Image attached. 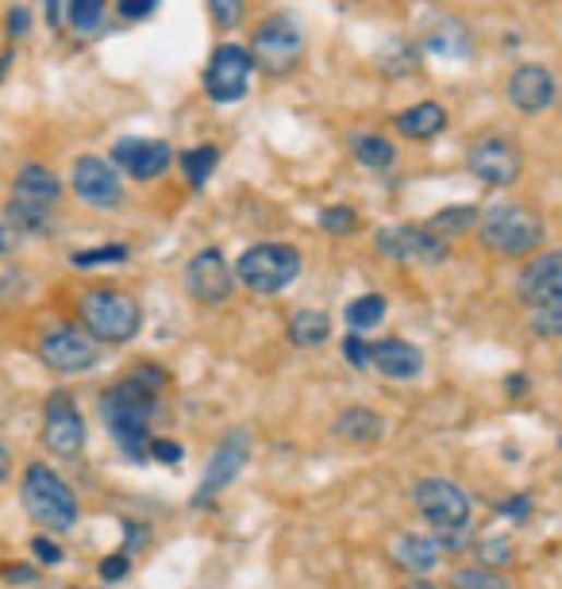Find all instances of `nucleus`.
Segmentation results:
<instances>
[{"mask_svg": "<svg viewBox=\"0 0 562 589\" xmlns=\"http://www.w3.org/2000/svg\"><path fill=\"white\" fill-rule=\"evenodd\" d=\"M163 385V370H139L128 382H120L105 401V424L112 432V440L120 443V450L128 458H147L151 455V409H155V389Z\"/></svg>", "mask_w": 562, "mask_h": 589, "instance_id": "f257e3e1", "label": "nucleus"}, {"mask_svg": "<svg viewBox=\"0 0 562 589\" xmlns=\"http://www.w3.org/2000/svg\"><path fill=\"white\" fill-rule=\"evenodd\" d=\"M20 501H24L27 516L50 532H70L77 524V497L70 493V485L55 474L50 467L35 462L27 467L24 485H20Z\"/></svg>", "mask_w": 562, "mask_h": 589, "instance_id": "f03ea898", "label": "nucleus"}, {"mask_svg": "<svg viewBox=\"0 0 562 589\" xmlns=\"http://www.w3.org/2000/svg\"><path fill=\"white\" fill-rule=\"evenodd\" d=\"M304 43H309V35H304L301 20H297L294 12H274V16L262 20L259 32H254L251 58L262 74L282 77L304 58Z\"/></svg>", "mask_w": 562, "mask_h": 589, "instance_id": "7ed1b4c3", "label": "nucleus"}, {"mask_svg": "<svg viewBox=\"0 0 562 589\" xmlns=\"http://www.w3.org/2000/svg\"><path fill=\"white\" fill-rule=\"evenodd\" d=\"M82 320L89 327L93 339H105V344H128L131 336L143 324V309L131 301L128 293H116V289H93L82 297Z\"/></svg>", "mask_w": 562, "mask_h": 589, "instance_id": "20e7f679", "label": "nucleus"}, {"mask_svg": "<svg viewBox=\"0 0 562 589\" xmlns=\"http://www.w3.org/2000/svg\"><path fill=\"white\" fill-rule=\"evenodd\" d=\"M236 274L254 293H282L301 274V251H294L286 243H259L239 254Z\"/></svg>", "mask_w": 562, "mask_h": 589, "instance_id": "39448f33", "label": "nucleus"}, {"mask_svg": "<svg viewBox=\"0 0 562 589\" xmlns=\"http://www.w3.org/2000/svg\"><path fill=\"white\" fill-rule=\"evenodd\" d=\"M481 239L498 254H528L543 239V220L528 205H493L481 220Z\"/></svg>", "mask_w": 562, "mask_h": 589, "instance_id": "423d86ee", "label": "nucleus"}, {"mask_svg": "<svg viewBox=\"0 0 562 589\" xmlns=\"http://www.w3.org/2000/svg\"><path fill=\"white\" fill-rule=\"evenodd\" d=\"M251 70L254 58L251 47H239V43H220L204 65V93L220 105H231V100L247 97V85H251Z\"/></svg>", "mask_w": 562, "mask_h": 589, "instance_id": "0eeeda50", "label": "nucleus"}, {"mask_svg": "<svg viewBox=\"0 0 562 589\" xmlns=\"http://www.w3.org/2000/svg\"><path fill=\"white\" fill-rule=\"evenodd\" d=\"M412 501L435 532L466 528V524H470V497H466L455 482H447V478H425V482H416Z\"/></svg>", "mask_w": 562, "mask_h": 589, "instance_id": "6e6552de", "label": "nucleus"}, {"mask_svg": "<svg viewBox=\"0 0 562 589\" xmlns=\"http://www.w3.org/2000/svg\"><path fill=\"white\" fill-rule=\"evenodd\" d=\"M378 251L393 262H420V266H440L447 259V243L435 231L416 228V224H397V228L378 231Z\"/></svg>", "mask_w": 562, "mask_h": 589, "instance_id": "1a4fd4ad", "label": "nucleus"}, {"mask_svg": "<svg viewBox=\"0 0 562 589\" xmlns=\"http://www.w3.org/2000/svg\"><path fill=\"white\" fill-rule=\"evenodd\" d=\"M39 354L50 370H58V374H85V370H93L100 359L97 339L77 332V327H55V332L39 344Z\"/></svg>", "mask_w": 562, "mask_h": 589, "instance_id": "9d476101", "label": "nucleus"}, {"mask_svg": "<svg viewBox=\"0 0 562 589\" xmlns=\"http://www.w3.org/2000/svg\"><path fill=\"white\" fill-rule=\"evenodd\" d=\"M43 443L62 458L82 455L85 424H82V412H77V405H74L70 393H55V397L47 401V417H43Z\"/></svg>", "mask_w": 562, "mask_h": 589, "instance_id": "9b49d317", "label": "nucleus"}, {"mask_svg": "<svg viewBox=\"0 0 562 589\" xmlns=\"http://www.w3.org/2000/svg\"><path fill=\"white\" fill-rule=\"evenodd\" d=\"M466 166H470L474 178L486 181V185H513L524 170V158L509 140L489 135V140L474 143L470 155H466Z\"/></svg>", "mask_w": 562, "mask_h": 589, "instance_id": "f8f14e48", "label": "nucleus"}, {"mask_svg": "<svg viewBox=\"0 0 562 589\" xmlns=\"http://www.w3.org/2000/svg\"><path fill=\"white\" fill-rule=\"evenodd\" d=\"M516 293L531 309H562V251H547L528 262L516 281Z\"/></svg>", "mask_w": 562, "mask_h": 589, "instance_id": "ddd939ff", "label": "nucleus"}, {"mask_svg": "<svg viewBox=\"0 0 562 589\" xmlns=\"http://www.w3.org/2000/svg\"><path fill=\"white\" fill-rule=\"evenodd\" d=\"M186 289L193 301L201 304H220L231 293V266L224 262V254L216 247L193 254L186 266Z\"/></svg>", "mask_w": 562, "mask_h": 589, "instance_id": "4468645a", "label": "nucleus"}, {"mask_svg": "<svg viewBox=\"0 0 562 589\" xmlns=\"http://www.w3.org/2000/svg\"><path fill=\"white\" fill-rule=\"evenodd\" d=\"M74 193L93 208H116L123 201L120 170L97 155H85L74 163Z\"/></svg>", "mask_w": 562, "mask_h": 589, "instance_id": "2eb2a0df", "label": "nucleus"}, {"mask_svg": "<svg viewBox=\"0 0 562 589\" xmlns=\"http://www.w3.org/2000/svg\"><path fill=\"white\" fill-rule=\"evenodd\" d=\"M247 450H251L247 432H228V435H224L220 447H216V455H213V462H208V470H204V478H201L196 505H204L208 497H216V493L228 490V485L236 482V474L247 467Z\"/></svg>", "mask_w": 562, "mask_h": 589, "instance_id": "dca6fc26", "label": "nucleus"}, {"mask_svg": "<svg viewBox=\"0 0 562 589\" xmlns=\"http://www.w3.org/2000/svg\"><path fill=\"white\" fill-rule=\"evenodd\" d=\"M170 147L163 140H120L112 147V163L120 173L135 181H151V178H163L166 166H170Z\"/></svg>", "mask_w": 562, "mask_h": 589, "instance_id": "f3484780", "label": "nucleus"}, {"mask_svg": "<svg viewBox=\"0 0 562 589\" xmlns=\"http://www.w3.org/2000/svg\"><path fill=\"white\" fill-rule=\"evenodd\" d=\"M554 97H559V82H554V74L547 65L524 62L509 74V100L521 112H543V108L554 105Z\"/></svg>", "mask_w": 562, "mask_h": 589, "instance_id": "a211bd4d", "label": "nucleus"}, {"mask_svg": "<svg viewBox=\"0 0 562 589\" xmlns=\"http://www.w3.org/2000/svg\"><path fill=\"white\" fill-rule=\"evenodd\" d=\"M370 366H374L378 374L405 382V377L420 374V366H425V354H420V347L405 344V339H382V344H374Z\"/></svg>", "mask_w": 562, "mask_h": 589, "instance_id": "6ab92c4d", "label": "nucleus"}, {"mask_svg": "<svg viewBox=\"0 0 562 589\" xmlns=\"http://www.w3.org/2000/svg\"><path fill=\"white\" fill-rule=\"evenodd\" d=\"M443 128H447V108L435 105V100H420V105L405 108L397 116V131L405 140H432Z\"/></svg>", "mask_w": 562, "mask_h": 589, "instance_id": "aec40b11", "label": "nucleus"}, {"mask_svg": "<svg viewBox=\"0 0 562 589\" xmlns=\"http://www.w3.org/2000/svg\"><path fill=\"white\" fill-rule=\"evenodd\" d=\"M16 196L20 201H35V205H55L62 196V178L47 166L32 163L16 173Z\"/></svg>", "mask_w": 562, "mask_h": 589, "instance_id": "412c9836", "label": "nucleus"}, {"mask_svg": "<svg viewBox=\"0 0 562 589\" xmlns=\"http://www.w3.org/2000/svg\"><path fill=\"white\" fill-rule=\"evenodd\" d=\"M332 432L339 435L343 443H355V447H362V443L382 440L385 424H382V417H378V412H370V409H343L339 417H335Z\"/></svg>", "mask_w": 562, "mask_h": 589, "instance_id": "4be33fe9", "label": "nucleus"}, {"mask_svg": "<svg viewBox=\"0 0 562 589\" xmlns=\"http://www.w3.org/2000/svg\"><path fill=\"white\" fill-rule=\"evenodd\" d=\"M393 558H397L405 570L428 574V570H435V563H440V543L428 540V536H397Z\"/></svg>", "mask_w": 562, "mask_h": 589, "instance_id": "5701e85b", "label": "nucleus"}, {"mask_svg": "<svg viewBox=\"0 0 562 589\" xmlns=\"http://www.w3.org/2000/svg\"><path fill=\"white\" fill-rule=\"evenodd\" d=\"M428 50L443 58H470L474 43H470V32H466L458 20H443V24H435L432 35H428Z\"/></svg>", "mask_w": 562, "mask_h": 589, "instance_id": "b1692460", "label": "nucleus"}, {"mask_svg": "<svg viewBox=\"0 0 562 589\" xmlns=\"http://www.w3.org/2000/svg\"><path fill=\"white\" fill-rule=\"evenodd\" d=\"M327 336H332V320H327V312L301 309V312H294V320H289V339H294L297 347H320Z\"/></svg>", "mask_w": 562, "mask_h": 589, "instance_id": "393cba45", "label": "nucleus"}, {"mask_svg": "<svg viewBox=\"0 0 562 589\" xmlns=\"http://www.w3.org/2000/svg\"><path fill=\"white\" fill-rule=\"evenodd\" d=\"M9 224L24 236H43L50 228V205H35V201H9Z\"/></svg>", "mask_w": 562, "mask_h": 589, "instance_id": "a878e982", "label": "nucleus"}, {"mask_svg": "<svg viewBox=\"0 0 562 589\" xmlns=\"http://www.w3.org/2000/svg\"><path fill=\"white\" fill-rule=\"evenodd\" d=\"M350 147H355V158H359L367 170H385V166H393V158H397V147H393L385 135H355Z\"/></svg>", "mask_w": 562, "mask_h": 589, "instance_id": "bb28decb", "label": "nucleus"}, {"mask_svg": "<svg viewBox=\"0 0 562 589\" xmlns=\"http://www.w3.org/2000/svg\"><path fill=\"white\" fill-rule=\"evenodd\" d=\"M216 163H220V151H216L213 143H201V147H193V151H186V155H181V170H186L189 185H196V189L213 178Z\"/></svg>", "mask_w": 562, "mask_h": 589, "instance_id": "cd10ccee", "label": "nucleus"}, {"mask_svg": "<svg viewBox=\"0 0 562 589\" xmlns=\"http://www.w3.org/2000/svg\"><path fill=\"white\" fill-rule=\"evenodd\" d=\"M385 316V297L382 293H367V297H355L347 304V324L355 332H370L374 324H382Z\"/></svg>", "mask_w": 562, "mask_h": 589, "instance_id": "c85d7f7f", "label": "nucleus"}, {"mask_svg": "<svg viewBox=\"0 0 562 589\" xmlns=\"http://www.w3.org/2000/svg\"><path fill=\"white\" fill-rule=\"evenodd\" d=\"M474 220H478L474 205H451V208H443V213H435L432 220H428V231H435V236H455V231L470 228Z\"/></svg>", "mask_w": 562, "mask_h": 589, "instance_id": "c756f323", "label": "nucleus"}, {"mask_svg": "<svg viewBox=\"0 0 562 589\" xmlns=\"http://www.w3.org/2000/svg\"><path fill=\"white\" fill-rule=\"evenodd\" d=\"M105 20V0H70V24L77 35H89Z\"/></svg>", "mask_w": 562, "mask_h": 589, "instance_id": "7c9ffc66", "label": "nucleus"}, {"mask_svg": "<svg viewBox=\"0 0 562 589\" xmlns=\"http://www.w3.org/2000/svg\"><path fill=\"white\" fill-rule=\"evenodd\" d=\"M455 589H509L505 578H498V570L489 566H466V570H455Z\"/></svg>", "mask_w": 562, "mask_h": 589, "instance_id": "2f4dec72", "label": "nucleus"}, {"mask_svg": "<svg viewBox=\"0 0 562 589\" xmlns=\"http://www.w3.org/2000/svg\"><path fill=\"white\" fill-rule=\"evenodd\" d=\"M208 12H213L216 27H224V32H231V27L243 24L247 0H208Z\"/></svg>", "mask_w": 562, "mask_h": 589, "instance_id": "473e14b6", "label": "nucleus"}, {"mask_svg": "<svg viewBox=\"0 0 562 589\" xmlns=\"http://www.w3.org/2000/svg\"><path fill=\"white\" fill-rule=\"evenodd\" d=\"M320 228L335 231V236H347V231H355V213H350L347 205L324 208V213H320Z\"/></svg>", "mask_w": 562, "mask_h": 589, "instance_id": "72a5a7b5", "label": "nucleus"}, {"mask_svg": "<svg viewBox=\"0 0 562 589\" xmlns=\"http://www.w3.org/2000/svg\"><path fill=\"white\" fill-rule=\"evenodd\" d=\"M478 555H481V563L493 570V566H501V563H509V558H513V543L501 540V536H493V540H481Z\"/></svg>", "mask_w": 562, "mask_h": 589, "instance_id": "f704fd0d", "label": "nucleus"}, {"mask_svg": "<svg viewBox=\"0 0 562 589\" xmlns=\"http://www.w3.org/2000/svg\"><path fill=\"white\" fill-rule=\"evenodd\" d=\"M128 247H97V251H77L74 266H100V262H123Z\"/></svg>", "mask_w": 562, "mask_h": 589, "instance_id": "c9c22d12", "label": "nucleus"}, {"mask_svg": "<svg viewBox=\"0 0 562 589\" xmlns=\"http://www.w3.org/2000/svg\"><path fill=\"white\" fill-rule=\"evenodd\" d=\"M531 332H536V336H562V309L531 312Z\"/></svg>", "mask_w": 562, "mask_h": 589, "instance_id": "e433bc0d", "label": "nucleus"}, {"mask_svg": "<svg viewBox=\"0 0 562 589\" xmlns=\"http://www.w3.org/2000/svg\"><path fill=\"white\" fill-rule=\"evenodd\" d=\"M343 354L350 359V366H359V370H367L370 366V354H374V347L367 344V339L355 332V336H347V344H343Z\"/></svg>", "mask_w": 562, "mask_h": 589, "instance_id": "4c0bfd02", "label": "nucleus"}, {"mask_svg": "<svg viewBox=\"0 0 562 589\" xmlns=\"http://www.w3.org/2000/svg\"><path fill=\"white\" fill-rule=\"evenodd\" d=\"M155 9H158V0H120L123 20H147Z\"/></svg>", "mask_w": 562, "mask_h": 589, "instance_id": "58836bf2", "label": "nucleus"}, {"mask_svg": "<svg viewBox=\"0 0 562 589\" xmlns=\"http://www.w3.org/2000/svg\"><path fill=\"white\" fill-rule=\"evenodd\" d=\"M32 32V12L24 9V4H12L9 9V35L12 39H20V35Z\"/></svg>", "mask_w": 562, "mask_h": 589, "instance_id": "ea45409f", "label": "nucleus"}, {"mask_svg": "<svg viewBox=\"0 0 562 589\" xmlns=\"http://www.w3.org/2000/svg\"><path fill=\"white\" fill-rule=\"evenodd\" d=\"M128 570H131L128 555H108L105 563H100V578H105V581H120Z\"/></svg>", "mask_w": 562, "mask_h": 589, "instance_id": "a19ab883", "label": "nucleus"}, {"mask_svg": "<svg viewBox=\"0 0 562 589\" xmlns=\"http://www.w3.org/2000/svg\"><path fill=\"white\" fill-rule=\"evenodd\" d=\"M181 455H186V450H181L178 443H170V440H151V458H158V462H178Z\"/></svg>", "mask_w": 562, "mask_h": 589, "instance_id": "79ce46f5", "label": "nucleus"}, {"mask_svg": "<svg viewBox=\"0 0 562 589\" xmlns=\"http://www.w3.org/2000/svg\"><path fill=\"white\" fill-rule=\"evenodd\" d=\"M32 551H35V558H43V563H62V548H58V543H50L47 536H35Z\"/></svg>", "mask_w": 562, "mask_h": 589, "instance_id": "37998d69", "label": "nucleus"}, {"mask_svg": "<svg viewBox=\"0 0 562 589\" xmlns=\"http://www.w3.org/2000/svg\"><path fill=\"white\" fill-rule=\"evenodd\" d=\"M0 574H9V581H35V570L32 566H4Z\"/></svg>", "mask_w": 562, "mask_h": 589, "instance_id": "c03bdc74", "label": "nucleus"}, {"mask_svg": "<svg viewBox=\"0 0 562 589\" xmlns=\"http://www.w3.org/2000/svg\"><path fill=\"white\" fill-rule=\"evenodd\" d=\"M9 474H12V455H9V447L0 443V482H9Z\"/></svg>", "mask_w": 562, "mask_h": 589, "instance_id": "a18cd8bd", "label": "nucleus"}, {"mask_svg": "<svg viewBox=\"0 0 562 589\" xmlns=\"http://www.w3.org/2000/svg\"><path fill=\"white\" fill-rule=\"evenodd\" d=\"M528 508H531V505H528V497H516V501H509V505H505V513H509V516H516V520H521V516L528 513Z\"/></svg>", "mask_w": 562, "mask_h": 589, "instance_id": "49530a36", "label": "nucleus"}, {"mask_svg": "<svg viewBox=\"0 0 562 589\" xmlns=\"http://www.w3.org/2000/svg\"><path fill=\"white\" fill-rule=\"evenodd\" d=\"M12 247H16V239H12V231H9V224L0 220V254H9Z\"/></svg>", "mask_w": 562, "mask_h": 589, "instance_id": "de8ad7c7", "label": "nucleus"}, {"mask_svg": "<svg viewBox=\"0 0 562 589\" xmlns=\"http://www.w3.org/2000/svg\"><path fill=\"white\" fill-rule=\"evenodd\" d=\"M47 20H50V27L62 24V0H47Z\"/></svg>", "mask_w": 562, "mask_h": 589, "instance_id": "09e8293b", "label": "nucleus"}, {"mask_svg": "<svg viewBox=\"0 0 562 589\" xmlns=\"http://www.w3.org/2000/svg\"><path fill=\"white\" fill-rule=\"evenodd\" d=\"M559 108H562V89H559Z\"/></svg>", "mask_w": 562, "mask_h": 589, "instance_id": "8fccbe9b", "label": "nucleus"}]
</instances>
